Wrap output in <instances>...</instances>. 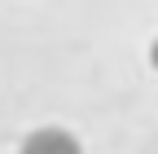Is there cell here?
<instances>
[{"mask_svg":"<svg viewBox=\"0 0 158 154\" xmlns=\"http://www.w3.org/2000/svg\"><path fill=\"white\" fill-rule=\"evenodd\" d=\"M18 154H84V145H79V137H75L70 128L44 123V128H31L27 137H22Z\"/></svg>","mask_w":158,"mask_h":154,"instance_id":"1","label":"cell"},{"mask_svg":"<svg viewBox=\"0 0 158 154\" xmlns=\"http://www.w3.org/2000/svg\"><path fill=\"white\" fill-rule=\"evenodd\" d=\"M149 62H154V71H158V40L149 44Z\"/></svg>","mask_w":158,"mask_h":154,"instance_id":"2","label":"cell"}]
</instances>
